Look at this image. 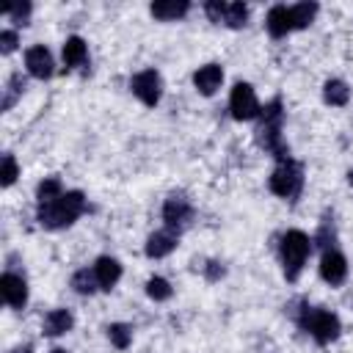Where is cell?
<instances>
[{
	"instance_id": "cell-1",
	"label": "cell",
	"mask_w": 353,
	"mask_h": 353,
	"mask_svg": "<svg viewBox=\"0 0 353 353\" xmlns=\"http://www.w3.org/2000/svg\"><path fill=\"white\" fill-rule=\"evenodd\" d=\"M281 127H284V105H281V99L276 97V99L265 102L262 110H259L256 141H259V146H262L268 154H273L279 163L290 160V146H287V141H284V135H281Z\"/></svg>"
},
{
	"instance_id": "cell-2",
	"label": "cell",
	"mask_w": 353,
	"mask_h": 353,
	"mask_svg": "<svg viewBox=\"0 0 353 353\" xmlns=\"http://www.w3.org/2000/svg\"><path fill=\"white\" fill-rule=\"evenodd\" d=\"M85 193L83 190H66L63 196H58L50 204H39L36 207V221L44 229H66L72 226L83 212H85Z\"/></svg>"
},
{
	"instance_id": "cell-3",
	"label": "cell",
	"mask_w": 353,
	"mask_h": 353,
	"mask_svg": "<svg viewBox=\"0 0 353 353\" xmlns=\"http://www.w3.org/2000/svg\"><path fill=\"white\" fill-rule=\"evenodd\" d=\"M292 320L317 342V345H331L342 334V323L331 309L323 306H309L301 303V309H292Z\"/></svg>"
},
{
	"instance_id": "cell-4",
	"label": "cell",
	"mask_w": 353,
	"mask_h": 353,
	"mask_svg": "<svg viewBox=\"0 0 353 353\" xmlns=\"http://www.w3.org/2000/svg\"><path fill=\"white\" fill-rule=\"evenodd\" d=\"M309 254H312V240H309L306 232L287 229L279 237V256H281V268H284V279L287 281H298Z\"/></svg>"
},
{
	"instance_id": "cell-5",
	"label": "cell",
	"mask_w": 353,
	"mask_h": 353,
	"mask_svg": "<svg viewBox=\"0 0 353 353\" xmlns=\"http://www.w3.org/2000/svg\"><path fill=\"white\" fill-rule=\"evenodd\" d=\"M268 188H270L273 196L295 201L301 196V190H303V165L295 163L292 157L284 160V163H279L270 171V176H268Z\"/></svg>"
},
{
	"instance_id": "cell-6",
	"label": "cell",
	"mask_w": 353,
	"mask_h": 353,
	"mask_svg": "<svg viewBox=\"0 0 353 353\" xmlns=\"http://www.w3.org/2000/svg\"><path fill=\"white\" fill-rule=\"evenodd\" d=\"M259 99H256V91L251 83H234L232 91H229V113L234 121H251V119H259Z\"/></svg>"
},
{
	"instance_id": "cell-7",
	"label": "cell",
	"mask_w": 353,
	"mask_h": 353,
	"mask_svg": "<svg viewBox=\"0 0 353 353\" xmlns=\"http://www.w3.org/2000/svg\"><path fill=\"white\" fill-rule=\"evenodd\" d=\"M193 212L196 210H193V204L185 193H168L165 201H163V223H165V229H171L176 234L190 226Z\"/></svg>"
},
{
	"instance_id": "cell-8",
	"label": "cell",
	"mask_w": 353,
	"mask_h": 353,
	"mask_svg": "<svg viewBox=\"0 0 353 353\" xmlns=\"http://www.w3.org/2000/svg\"><path fill=\"white\" fill-rule=\"evenodd\" d=\"M130 91L146 105V108H154L163 97V77L157 69H141L132 74L130 80Z\"/></svg>"
},
{
	"instance_id": "cell-9",
	"label": "cell",
	"mask_w": 353,
	"mask_h": 353,
	"mask_svg": "<svg viewBox=\"0 0 353 353\" xmlns=\"http://www.w3.org/2000/svg\"><path fill=\"white\" fill-rule=\"evenodd\" d=\"M25 69L30 77L36 80H50L55 74V61H52V52L44 47V44H33L25 50Z\"/></svg>"
},
{
	"instance_id": "cell-10",
	"label": "cell",
	"mask_w": 353,
	"mask_h": 353,
	"mask_svg": "<svg viewBox=\"0 0 353 353\" xmlns=\"http://www.w3.org/2000/svg\"><path fill=\"white\" fill-rule=\"evenodd\" d=\"M317 268H320V279H323L325 284H331V287H339V284H345V279H347V259H345V254L336 251V248L323 251Z\"/></svg>"
},
{
	"instance_id": "cell-11",
	"label": "cell",
	"mask_w": 353,
	"mask_h": 353,
	"mask_svg": "<svg viewBox=\"0 0 353 353\" xmlns=\"http://www.w3.org/2000/svg\"><path fill=\"white\" fill-rule=\"evenodd\" d=\"M0 292H3V301L11 309H25V303H28V281H25L22 273L6 270L0 276Z\"/></svg>"
},
{
	"instance_id": "cell-12",
	"label": "cell",
	"mask_w": 353,
	"mask_h": 353,
	"mask_svg": "<svg viewBox=\"0 0 353 353\" xmlns=\"http://www.w3.org/2000/svg\"><path fill=\"white\" fill-rule=\"evenodd\" d=\"M176 245H179V234L163 226V229H154V232L146 237L143 254H146L149 259H163V256H168Z\"/></svg>"
},
{
	"instance_id": "cell-13",
	"label": "cell",
	"mask_w": 353,
	"mask_h": 353,
	"mask_svg": "<svg viewBox=\"0 0 353 353\" xmlns=\"http://www.w3.org/2000/svg\"><path fill=\"white\" fill-rule=\"evenodd\" d=\"M223 83V66L221 63H204L193 72V88L201 97H212Z\"/></svg>"
},
{
	"instance_id": "cell-14",
	"label": "cell",
	"mask_w": 353,
	"mask_h": 353,
	"mask_svg": "<svg viewBox=\"0 0 353 353\" xmlns=\"http://www.w3.org/2000/svg\"><path fill=\"white\" fill-rule=\"evenodd\" d=\"M94 268V276H97V284H99V290H113L116 284H119V279H121V262L116 259V256H97V262L91 265Z\"/></svg>"
},
{
	"instance_id": "cell-15",
	"label": "cell",
	"mask_w": 353,
	"mask_h": 353,
	"mask_svg": "<svg viewBox=\"0 0 353 353\" xmlns=\"http://www.w3.org/2000/svg\"><path fill=\"white\" fill-rule=\"evenodd\" d=\"M61 58H63V69L66 72L85 66V61H88V44H85V39L83 36H69L63 41V47H61Z\"/></svg>"
},
{
	"instance_id": "cell-16",
	"label": "cell",
	"mask_w": 353,
	"mask_h": 353,
	"mask_svg": "<svg viewBox=\"0 0 353 353\" xmlns=\"http://www.w3.org/2000/svg\"><path fill=\"white\" fill-rule=\"evenodd\" d=\"M72 325H74V314L61 306V309H52V312L44 314V320H41V334H44V336H63V334L72 331Z\"/></svg>"
},
{
	"instance_id": "cell-17",
	"label": "cell",
	"mask_w": 353,
	"mask_h": 353,
	"mask_svg": "<svg viewBox=\"0 0 353 353\" xmlns=\"http://www.w3.org/2000/svg\"><path fill=\"white\" fill-rule=\"evenodd\" d=\"M265 28H268V33L273 39H284L290 30H295L292 28V17H290V6H273L268 11V17H265Z\"/></svg>"
},
{
	"instance_id": "cell-18",
	"label": "cell",
	"mask_w": 353,
	"mask_h": 353,
	"mask_svg": "<svg viewBox=\"0 0 353 353\" xmlns=\"http://www.w3.org/2000/svg\"><path fill=\"white\" fill-rule=\"evenodd\" d=\"M190 11V3L188 0H160V3H152L149 6V14L160 22H174V19H182L185 14Z\"/></svg>"
},
{
	"instance_id": "cell-19",
	"label": "cell",
	"mask_w": 353,
	"mask_h": 353,
	"mask_svg": "<svg viewBox=\"0 0 353 353\" xmlns=\"http://www.w3.org/2000/svg\"><path fill=\"white\" fill-rule=\"evenodd\" d=\"M347 99H350V88H347L345 80L328 77V80L323 83V102H325V105H331V108H345Z\"/></svg>"
},
{
	"instance_id": "cell-20",
	"label": "cell",
	"mask_w": 353,
	"mask_h": 353,
	"mask_svg": "<svg viewBox=\"0 0 353 353\" xmlns=\"http://www.w3.org/2000/svg\"><path fill=\"white\" fill-rule=\"evenodd\" d=\"M69 284H72V290H74L77 295H94V292L99 290L97 276H94V268H80V270H74L72 279H69Z\"/></svg>"
},
{
	"instance_id": "cell-21",
	"label": "cell",
	"mask_w": 353,
	"mask_h": 353,
	"mask_svg": "<svg viewBox=\"0 0 353 353\" xmlns=\"http://www.w3.org/2000/svg\"><path fill=\"white\" fill-rule=\"evenodd\" d=\"M317 11H320V6H317V3H295V6H290L292 28H295V30H301V28H309V25L314 22Z\"/></svg>"
},
{
	"instance_id": "cell-22",
	"label": "cell",
	"mask_w": 353,
	"mask_h": 353,
	"mask_svg": "<svg viewBox=\"0 0 353 353\" xmlns=\"http://www.w3.org/2000/svg\"><path fill=\"white\" fill-rule=\"evenodd\" d=\"M22 91H25V77H22V72L8 74L6 88H3V102H0V108H3V110H11V108H14V102L22 97Z\"/></svg>"
},
{
	"instance_id": "cell-23",
	"label": "cell",
	"mask_w": 353,
	"mask_h": 353,
	"mask_svg": "<svg viewBox=\"0 0 353 353\" xmlns=\"http://www.w3.org/2000/svg\"><path fill=\"white\" fill-rule=\"evenodd\" d=\"M66 190H63V182L58 179V176H44L39 185H36V201L39 204H50V201H55L58 196H63Z\"/></svg>"
},
{
	"instance_id": "cell-24",
	"label": "cell",
	"mask_w": 353,
	"mask_h": 353,
	"mask_svg": "<svg viewBox=\"0 0 353 353\" xmlns=\"http://www.w3.org/2000/svg\"><path fill=\"white\" fill-rule=\"evenodd\" d=\"M146 295H149L154 303H163V301H168V298L174 295V287H171V281L163 279V276H149V279H146Z\"/></svg>"
},
{
	"instance_id": "cell-25",
	"label": "cell",
	"mask_w": 353,
	"mask_h": 353,
	"mask_svg": "<svg viewBox=\"0 0 353 353\" xmlns=\"http://www.w3.org/2000/svg\"><path fill=\"white\" fill-rule=\"evenodd\" d=\"M108 339L116 350H127L132 345V325L127 323H110L108 325Z\"/></svg>"
},
{
	"instance_id": "cell-26",
	"label": "cell",
	"mask_w": 353,
	"mask_h": 353,
	"mask_svg": "<svg viewBox=\"0 0 353 353\" xmlns=\"http://www.w3.org/2000/svg\"><path fill=\"white\" fill-rule=\"evenodd\" d=\"M245 22H248V6L245 3H226L223 25L232 30H240V28H245Z\"/></svg>"
},
{
	"instance_id": "cell-27",
	"label": "cell",
	"mask_w": 353,
	"mask_h": 353,
	"mask_svg": "<svg viewBox=\"0 0 353 353\" xmlns=\"http://www.w3.org/2000/svg\"><path fill=\"white\" fill-rule=\"evenodd\" d=\"M312 243H317L323 251L334 248V243H336V229H334V221H331L328 215L320 221V226H317V234H314V240H312Z\"/></svg>"
},
{
	"instance_id": "cell-28",
	"label": "cell",
	"mask_w": 353,
	"mask_h": 353,
	"mask_svg": "<svg viewBox=\"0 0 353 353\" xmlns=\"http://www.w3.org/2000/svg\"><path fill=\"white\" fill-rule=\"evenodd\" d=\"M17 176H19L17 157H14L11 152H6V154H3V168H0V185H3V188H11V185L17 182Z\"/></svg>"
},
{
	"instance_id": "cell-29",
	"label": "cell",
	"mask_w": 353,
	"mask_h": 353,
	"mask_svg": "<svg viewBox=\"0 0 353 353\" xmlns=\"http://www.w3.org/2000/svg\"><path fill=\"white\" fill-rule=\"evenodd\" d=\"M30 14H33V6H30V3H14V6L6 8V17H8L14 25H22V28L30 22Z\"/></svg>"
},
{
	"instance_id": "cell-30",
	"label": "cell",
	"mask_w": 353,
	"mask_h": 353,
	"mask_svg": "<svg viewBox=\"0 0 353 353\" xmlns=\"http://www.w3.org/2000/svg\"><path fill=\"white\" fill-rule=\"evenodd\" d=\"M17 44H19V33H17V28H6V30H0V52H3V55L14 52Z\"/></svg>"
},
{
	"instance_id": "cell-31",
	"label": "cell",
	"mask_w": 353,
	"mask_h": 353,
	"mask_svg": "<svg viewBox=\"0 0 353 353\" xmlns=\"http://www.w3.org/2000/svg\"><path fill=\"white\" fill-rule=\"evenodd\" d=\"M201 270H204V279H207V281H221V279L226 276V268H223L221 259H207V262L201 265Z\"/></svg>"
},
{
	"instance_id": "cell-32",
	"label": "cell",
	"mask_w": 353,
	"mask_h": 353,
	"mask_svg": "<svg viewBox=\"0 0 353 353\" xmlns=\"http://www.w3.org/2000/svg\"><path fill=\"white\" fill-rule=\"evenodd\" d=\"M204 14L210 17V22L221 25L223 17H226V3H221V0H210V3H204Z\"/></svg>"
},
{
	"instance_id": "cell-33",
	"label": "cell",
	"mask_w": 353,
	"mask_h": 353,
	"mask_svg": "<svg viewBox=\"0 0 353 353\" xmlns=\"http://www.w3.org/2000/svg\"><path fill=\"white\" fill-rule=\"evenodd\" d=\"M11 353H33V345H17Z\"/></svg>"
},
{
	"instance_id": "cell-34",
	"label": "cell",
	"mask_w": 353,
	"mask_h": 353,
	"mask_svg": "<svg viewBox=\"0 0 353 353\" xmlns=\"http://www.w3.org/2000/svg\"><path fill=\"white\" fill-rule=\"evenodd\" d=\"M347 182H350V188H353V168L347 171Z\"/></svg>"
},
{
	"instance_id": "cell-35",
	"label": "cell",
	"mask_w": 353,
	"mask_h": 353,
	"mask_svg": "<svg viewBox=\"0 0 353 353\" xmlns=\"http://www.w3.org/2000/svg\"><path fill=\"white\" fill-rule=\"evenodd\" d=\"M50 353H69V350H63V347H52Z\"/></svg>"
}]
</instances>
